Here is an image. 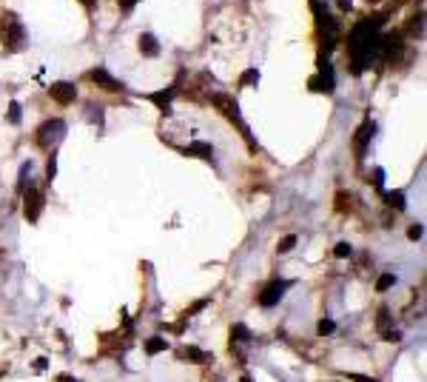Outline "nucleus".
<instances>
[{
  "instance_id": "nucleus-1",
  "label": "nucleus",
  "mask_w": 427,
  "mask_h": 382,
  "mask_svg": "<svg viewBox=\"0 0 427 382\" xmlns=\"http://www.w3.org/2000/svg\"><path fill=\"white\" fill-rule=\"evenodd\" d=\"M384 23L382 15H376L373 20H362L356 23L348 35V51L353 60V72L362 74L370 66V60L379 57V26Z\"/></svg>"
},
{
  "instance_id": "nucleus-2",
  "label": "nucleus",
  "mask_w": 427,
  "mask_h": 382,
  "mask_svg": "<svg viewBox=\"0 0 427 382\" xmlns=\"http://www.w3.org/2000/svg\"><path fill=\"white\" fill-rule=\"evenodd\" d=\"M211 103H214V106H217L219 111H222V114L228 117L231 123H237L239 134H242V137L248 140V145H251V149H256V143H253V137H251V131H248V123L242 120V111H239V103L234 100L231 94H211Z\"/></svg>"
},
{
  "instance_id": "nucleus-3",
  "label": "nucleus",
  "mask_w": 427,
  "mask_h": 382,
  "mask_svg": "<svg viewBox=\"0 0 427 382\" xmlns=\"http://www.w3.org/2000/svg\"><path fill=\"white\" fill-rule=\"evenodd\" d=\"M0 40H3V46L9 51H20L26 46V29L20 26L17 15H12V12H6L0 17Z\"/></svg>"
},
{
  "instance_id": "nucleus-4",
  "label": "nucleus",
  "mask_w": 427,
  "mask_h": 382,
  "mask_svg": "<svg viewBox=\"0 0 427 382\" xmlns=\"http://www.w3.org/2000/svg\"><path fill=\"white\" fill-rule=\"evenodd\" d=\"M65 137V120H60V117H54V120H46L40 129L35 131V143L40 145V149H54V145L60 143V140Z\"/></svg>"
},
{
  "instance_id": "nucleus-5",
  "label": "nucleus",
  "mask_w": 427,
  "mask_h": 382,
  "mask_svg": "<svg viewBox=\"0 0 427 382\" xmlns=\"http://www.w3.org/2000/svg\"><path fill=\"white\" fill-rule=\"evenodd\" d=\"M290 285H293V280H274V282H268V285L259 291L256 303H259L262 308H274V305L285 297V291H288Z\"/></svg>"
},
{
  "instance_id": "nucleus-6",
  "label": "nucleus",
  "mask_w": 427,
  "mask_h": 382,
  "mask_svg": "<svg viewBox=\"0 0 427 382\" xmlns=\"http://www.w3.org/2000/svg\"><path fill=\"white\" fill-rule=\"evenodd\" d=\"M43 205H46V197H43L40 188H29V191H23V217H26L29 223H37V220H40Z\"/></svg>"
},
{
  "instance_id": "nucleus-7",
  "label": "nucleus",
  "mask_w": 427,
  "mask_h": 382,
  "mask_svg": "<svg viewBox=\"0 0 427 382\" xmlns=\"http://www.w3.org/2000/svg\"><path fill=\"white\" fill-rule=\"evenodd\" d=\"M308 86H311V92L333 94V89H336V80H333V69H331V63H327L325 57H319V74L308 80Z\"/></svg>"
},
{
  "instance_id": "nucleus-8",
  "label": "nucleus",
  "mask_w": 427,
  "mask_h": 382,
  "mask_svg": "<svg viewBox=\"0 0 427 382\" xmlns=\"http://www.w3.org/2000/svg\"><path fill=\"white\" fill-rule=\"evenodd\" d=\"M402 46H405L402 32H387V35H379V57H384V60L399 57Z\"/></svg>"
},
{
  "instance_id": "nucleus-9",
  "label": "nucleus",
  "mask_w": 427,
  "mask_h": 382,
  "mask_svg": "<svg viewBox=\"0 0 427 382\" xmlns=\"http://www.w3.org/2000/svg\"><path fill=\"white\" fill-rule=\"evenodd\" d=\"M49 94H51V100L60 103V106H72V103L77 100V89H74V83H69V80H57V83H51Z\"/></svg>"
},
{
  "instance_id": "nucleus-10",
  "label": "nucleus",
  "mask_w": 427,
  "mask_h": 382,
  "mask_svg": "<svg viewBox=\"0 0 427 382\" xmlns=\"http://www.w3.org/2000/svg\"><path fill=\"white\" fill-rule=\"evenodd\" d=\"M86 77L91 80V83H94V86L106 89V92H123V89H125L123 83H120V80H114V77H111V74L106 72V69H103V66H100V69H91V72H88Z\"/></svg>"
},
{
  "instance_id": "nucleus-11",
  "label": "nucleus",
  "mask_w": 427,
  "mask_h": 382,
  "mask_svg": "<svg viewBox=\"0 0 427 382\" xmlns=\"http://www.w3.org/2000/svg\"><path fill=\"white\" fill-rule=\"evenodd\" d=\"M373 131H376V123H373V120H365L362 126H359V131H356V137H353L356 157H362V154H365V145H368V140L373 137Z\"/></svg>"
},
{
  "instance_id": "nucleus-12",
  "label": "nucleus",
  "mask_w": 427,
  "mask_h": 382,
  "mask_svg": "<svg viewBox=\"0 0 427 382\" xmlns=\"http://www.w3.org/2000/svg\"><path fill=\"white\" fill-rule=\"evenodd\" d=\"M180 357L185 362H194V365H205V362H214V354L203 351V348H196V345H188V348H182Z\"/></svg>"
},
{
  "instance_id": "nucleus-13",
  "label": "nucleus",
  "mask_w": 427,
  "mask_h": 382,
  "mask_svg": "<svg viewBox=\"0 0 427 382\" xmlns=\"http://www.w3.org/2000/svg\"><path fill=\"white\" fill-rule=\"evenodd\" d=\"M171 97H174V89L168 92H154V94H145V100H151L154 106L162 111V114H171Z\"/></svg>"
},
{
  "instance_id": "nucleus-14",
  "label": "nucleus",
  "mask_w": 427,
  "mask_h": 382,
  "mask_svg": "<svg viewBox=\"0 0 427 382\" xmlns=\"http://www.w3.org/2000/svg\"><path fill=\"white\" fill-rule=\"evenodd\" d=\"M185 154H191V157H200V160H214V145L211 143H191L185 145Z\"/></svg>"
},
{
  "instance_id": "nucleus-15",
  "label": "nucleus",
  "mask_w": 427,
  "mask_h": 382,
  "mask_svg": "<svg viewBox=\"0 0 427 382\" xmlns=\"http://www.w3.org/2000/svg\"><path fill=\"white\" fill-rule=\"evenodd\" d=\"M140 51H143L145 57H157L159 54V40L154 35H148V32L140 35Z\"/></svg>"
},
{
  "instance_id": "nucleus-16",
  "label": "nucleus",
  "mask_w": 427,
  "mask_h": 382,
  "mask_svg": "<svg viewBox=\"0 0 427 382\" xmlns=\"http://www.w3.org/2000/svg\"><path fill=\"white\" fill-rule=\"evenodd\" d=\"M168 351V339L166 337H148L145 339V354L148 357H157V354Z\"/></svg>"
},
{
  "instance_id": "nucleus-17",
  "label": "nucleus",
  "mask_w": 427,
  "mask_h": 382,
  "mask_svg": "<svg viewBox=\"0 0 427 382\" xmlns=\"http://www.w3.org/2000/svg\"><path fill=\"white\" fill-rule=\"evenodd\" d=\"M237 342H251V331H248V325H242V322L231 325V345H237Z\"/></svg>"
},
{
  "instance_id": "nucleus-18",
  "label": "nucleus",
  "mask_w": 427,
  "mask_h": 382,
  "mask_svg": "<svg viewBox=\"0 0 427 382\" xmlns=\"http://www.w3.org/2000/svg\"><path fill=\"white\" fill-rule=\"evenodd\" d=\"M384 202H387L390 209H396V211H405L407 209L405 194H402V191H384Z\"/></svg>"
},
{
  "instance_id": "nucleus-19",
  "label": "nucleus",
  "mask_w": 427,
  "mask_h": 382,
  "mask_svg": "<svg viewBox=\"0 0 427 382\" xmlns=\"http://www.w3.org/2000/svg\"><path fill=\"white\" fill-rule=\"evenodd\" d=\"M393 285H396V274H382L376 280V291H379V294H384V291L393 288Z\"/></svg>"
},
{
  "instance_id": "nucleus-20",
  "label": "nucleus",
  "mask_w": 427,
  "mask_h": 382,
  "mask_svg": "<svg viewBox=\"0 0 427 382\" xmlns=\"http://www.w3.org/2000/svg\"><path fill=\"white\" fill-rule=\"evenodd\" d=\"M253 83H259V72H256V69H248V72H242V77H239V86L248 89V86H253Z\"/></svg>"
},
{
  "instance_id": "nucleus-21",
  "label": "nucleus",
  "mask_w": 427,
  "mask_h": 382,
  "mask_svg": "<svg viewBox=\"0 0 427 382\" xmlns=\"http://www.w3.org/2000/svg\"><path fill=\"white\" fill-rule=\"evenodd\" d=\"M293 245H297V234H288V237H282V240H279L276 251H279V254H288L290 248H293Z\"/></svg>"
},
{
  "instance_id": "nucleus-22",
  "label": "nucleus",
  "mask_w": 427,
  "mask_h": 382,
  "mask_svg": "<svg viewBox=\"0 0 427 382\" xmlns=\"http://www.w3.org/2000/svg\"><path fill=\"white\" fill-rule=\"evenodd\" d=\"M316 331H319V337H327V334L336 331V322H333V319H319Z\"/></svg>"
},
{
  "instance_id": "nucleus-23",
  "label": "nucleus",
  "mask_w": 427,
  "mask_h": 382,
  "mask_svg": "<svg viewBox=\"0 0 427 382\" xmlns=\"http://www.w3.org/2000/svg\"><path fill=\"white\" fill-rule=\"evenodd\" d=\"M350 254H353V248H350L348 243H336V248H333V257H336V260H345Z\"/></svg>"
},
{
  "instance_id": "nucleus-24",
  "label": "nucleus",
  "mask_w": 427,
  "mask_h": 382,
  "mask_svg": "<svg viewBox=\"0 0 427 382\" xmlns=\"http://www.w3.org/2000/svg\"><path fill=\"white\" fill-rule=\"evenodd\" d=\"M54 174H57V157H54V154H51L49 157V163H46V180H54Z\"/></svg>"
},
{
  "instance_id": "nucleus-25",
  "label": "nucleus",
  "mask_w": 427,
  "mask_h": 382,
  "mask_svg": "<svg viewBox=\"0 0 427 382\" xmlns=\"http://www.w3.org/2000/svg\"><path fill=\"white\" fill-rule=\"evenodd\" d=\"M9 123H20V103H12V106H9Z\"/></svg>"
},
{
  "instance_id": "nucleus-26",
  "label": "nucleus",
  "mask_w": 427,
  "mask_h": 382,
  "mask_svg": "<svg viewBox=\"0 0 427 382\" xmlns=\"http://www.w3.org/2000/svg\"><path fill=\"white\" fill-rule=\"evenodd\" d=\"M387 322H390V311H387V308H379L376 325H379V328H382V331H384V325H387Z\"/></svg>"
},
{
  "instance_id": "nucleus-27",
  "label": "nucleus",
  "mask_w": 427,
  "mask_h": 382,
  "mask_svg": "<svg viewBox=\"0 0 427 382\" xmlns=\"http://www.w3.org/2000/svg\"><path fill=\"white\" fill-rule=\"evenodd\" d=\"M205 305H208V300H196V303H194V305H191V308H188V311H185V317H194L196 311H203V308H205Z\"/></svg>"
},
{
  "instance_id": "nucleus-28",
  "label": "nucleus",
  "mask_w": 427,
  "mask_h": 382,
  "mask_svg": "<svg viewBox=\"0 0 427 382\" xmlns=\"http://www.w3.org/2000/svg\"><path fill=\"white\" fill-rule=\"evenodd\" d=\"M350 382H379L376 376H365V374H345Z\"/></svg>"
},
{
  "instance_id": "nucleus-29",
  "label": "nucleus",
  "mask_w": 427,
  "mask_h": 382,
  "mask_svg": "<svg viewBox=\"0 0 427 382\" xmlns=\"http://www.w3.org/2000/svg\"><path fill=\"white\" fill-rule=\"evenodd\" d=\"M382 339H387V342H399V339H402V331H396V328H393V331H382Z\"/></svg>"
},
{
  "instance_id": "nucleus-30",
  "label": "nucleus",
  "mask_w": 427,
  "mask_h": 382,
  "mask_svg": "<svg viewBox=\"0 0 427 382\" xmlns=\"http://www.w3.org/2000/svg\"><path fill=\"white\" fill-rule=\"evenodd\" d=\"M370 180H373V186H376V188H382V183H384V171H382V168H373V177H370Z\"/></svg>"
},
{
  "instance_id": "nucleus-31",
  "label": "nucleus",
  "mask_w": 427,
  "mask_h": 382,
  "mask_svg": "<svg viewBox=\"0 0 427 382\" xmlns=\"http://www.w3.org/2000/svg\"><path fill=\"white\" fill-rule=\"evenodd\" d=\"M137 3H140V0H117V6L123 9V12H131V9L137 6Z\"/></svg>"
},
{
  "instance_id": "nucleus-32",
  "label": "nucleus",
  "mask_w": 427,
  "mask_h": 382,
  "mask_svg": "<svg viewBox=\"0 0 427 382\" xmlns=\"http://www.w3.org/2000/svg\"><path fill=\"white\" fill-rule=\"evenodd\" d=\"M421 234H424V228H421V225H410V231H407V237H410V240H419Z\"/></svg>"
},
{
  "instance_id": "nucleus-33",
  "label": "nucleus",
  "mask_w": 427,
  "mask_h": 382,
  "mask_svg": "<svg viewBox=\"0 0 427 382\" xmlns=\"http://www.w3.org/2000/svg\"><path fill=\"white\" fill-rule=\"evenodd\" d=\"M57 382H77V379H74V376H69V374H60Z\"/></svg>"
},
{
  "instance_id": "nucleus-34",
  "label": "nucleus",
  "mask_w": 427,
  "mask_h": 382,
  "mask_svg": "<svg viewBox=\"0 0 427 382\" xmlns=\"http://www.w3.org/2000/svg\"><path fill=\"white\" fill-rule=\"evenodd\" d=\"M239 382H253V379H251L248 374H242V376H239Z\"/></svg>"
}]
</instances>
